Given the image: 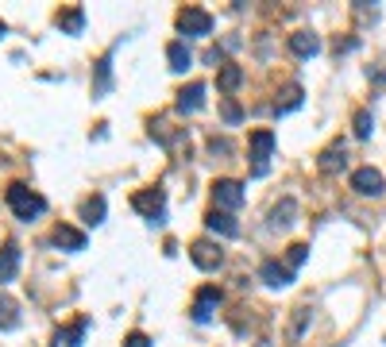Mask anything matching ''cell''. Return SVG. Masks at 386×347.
Returning <instances> with one entry per match:
<instances>
[{
	"label": "cell",
	"instance_id": "6da1fadb",
	"mask_svg": "<svg viewBox=\"0 0 386 347\" xmlns=\"http://www.w3.org/2000/svg\"><path fill=\"white\" fill-rule=\"evenodd\" d=\"M4 201H8V208L20 216V220H31V216L47 213V197L35 190H27L24 182H12L8 190H4Z\"/></svg>",
	"mask_w": 386,
	"mask_h": 347
},
{
	"label": "cell",
	"instance_id": "7a4b0ae2",
	"mask_svg": "<svg viewBox=\"0 0 386 347\" xmlns=\"http://www.w3.org/2000/svg\"><path fill=\"white\" fill-rule=\"evenodd\" d=\"M178 31L182 35H209L213 31V16L205 8H197V4H190V8L178 12Z\"/></svg>",
	"mask_w": 386,
	"mask_h": 347
},
{
	"label": "cell",
	"instance_id": "3957f363",
	"mask_svg": "<svg viewBox=\"0 0 386 347\" xmlns=\"http://www.w3.org/2000/svg\"><path fill=\"white\" fill-rule=\"evenodd\" d=\"M132 208L135 213H143V216H151L155 224H162V208H167V193L155 185V190H139L132 197Z\"/></svg>",
	"mask_w": 386,
	"mask_h": 347
},
{
	"label": "cell",
	"instance_id": "277c9868",
	"mask_svg": "<svg viewBox=\"0 0 386 347\" xmlns=\"http://www.w3.org/2000/svg\"><path fill=\"white\" fill-rule=\"evenodd\" d=\"M383 174L375 170V166H360V170L352 174V190L360 193V197H383Z\"/></svg>",
	"mask_w": 386,
	"mask_h": 347
},
{
	"label": "cell",
	"instance_id": "5b68a950",
	"mask_svg": "<svg viewBox=\"0 0 386 347\" xmlns=\"http://www.w3.org/2000/svg\"><path fill=\"white\" fill-rule=\"evenodd\" d=\"M190 259H193V266H197V270H217V266L224 263V251H220L213 240H197L190 247Z\"/></svg>",
	"mask_w": 386,
	"mask_h": 347
},
{
	"label": "cell",
	"instance_id": "8992f818",
	"mask_svg": "<svg viewBox=\"0 0 386 347\" xmlns=\"http://www.w3.org/2000/svg\"><path fill=\"white\" fill-rule=\"evenodd\" d=\"M270 151H275V132H255L252 135V162H255V178H263L267 174V158H270Z\"/></svg>",
	"mask_w": 386,
	"mask_h": 347
},
{
	"label": "cell",
	"instance_id": "52a82bcc",
	"mask_svg": "<svg viewBox=\"0 0 386 347\" xmlns=\"http://www.w3.org/2000/svg\"><path fill=\"white\" fill-rule=\"evenodd\" d=\"M213 201L220 208H240L244 205V185L232 182V178H220V182H213Z\"/></svg>",
	"mask_w": 386,
	"mask_h": 347
},
{
	"label": "cell",
	"instance_id": "ba28073f",
	"mask_svg": "<svg viewBox=\"0 0 386 347\" xmlns=\"http://www.w3.org/2000/svg\"><path fill=\"white\" fill-rule=\"evenodd\" d=\"M217 305H220V289L217 286H205L201 293H197V301H193L190 313H193V321H197V324H209L213 321V309H217Z\"/></svg>",
	"mask_w": 386,
	"mask_h": 347
},
{
	"label": "cell",
	"instance_id": "9c48e42d",
	"mask_svg": "<svg viewBox=\"0 0 386 347\" xmlns=\"http://www.w3.org/2000/svg\"><path fill=\"white\" fill-rule=\"evenodd\" d=\"M259 278L267 282L270 289H286L290 282H294V270H290L286 263H275V259H267V263L259 266Z\"/></svg>",
	"mask_w": 386,
	"mask_h": 347
},
{
	"label": "cell",
	"instance_id": "30bf717a",
	"mask_svg": "<svg viewBox=\"0 0 386 347\" xmlns=\"http://www.w3.org/2000/svg\"><path fill=\"white\" fill-rule=\"evenodd\" d=\"M317 166H321V174H336V170H344V166H348V147H344L340 139L328 143V147L321 151Z\"/></svg>",
	"mask_w": 386,
	"mask_h": 347
},
{
	"label": "cell",
	"instance_id": "8fae6325",
	"mask_svg": "<svg viewBox=\"0 0 386 347\" xmlns=\"http://www.w3.org/2000/svg\"><path fill=\"white\" fill-rule=\"evenodd\" d=\"M174 105H178V112H182V116L197 112V108L205 105V82H190L182 93H178V100H174Z\"/></svg>",
	"mask_w": 386,
	"mask_h": 347
},
{
	"label": "cell",
	"instance_id": "7c38bea8",
	"mask_svg": "<svg viewBox=\"0 0 386 347\" xmlns=\"http://www.w3.org/2000/svg\"><path fill=\"white\" fill-rule=\"evenodd\" d=\"M294 220H298V201L294 197H282V201H278V205L275 208H270V228H294Z\"/></svg>",
	"mask_w": 386,
	"mask_h": 347
},
{
	"label": "cell",
	"instance_id": "4fadbf2b",
	"mask_svg": "<svg viewBox=\"0 0 386 347\" xmlns=\"http://www.w3.org/2000/svg\"><path fill=\"white\" fill-rule=\"evenodd\" d=\"M51 240H54V247H62V251H85V231L70 228V224H59Z\"/></svg>",
	"mask_w": 386,
	"mask_h": 347
},
{
	"label": "cell",
	"instance_id": "5bb4252c",
	"mask_svg": "<svg viewBox=\"0 0 386 347\" xmlns=\"http://www.w3.org/2000/svg\"><path fill=\"white\" fill-rule=\"evenodd\" d=\"M290 50L298 58H313V54H321V39L313 31H298V35H290Z\"/></svg>",
	"mask_w": 386,
	"mask_h": 347
},
{
	"label": "cell",
	"instance_id": "9a60e30c",
	"mask_svg": "<svg viewBox=\"0 0 386 347\" xmlns=\"http://www.w3.org/2000/svg\"><path fill=\"white\" fill-rule=\"evenodd\" d=\"M16 270H20V247H16V243H8V247L0 251V286L16 278Z\"/></svg>",
	"mask_w": 386,
	"mask_h": 347
},
{
	"label": "cell",
	"instance_id": "2e32d148",
	"mask_svg": "<svg viewBox=\"0 0 386 347\" xmlns=\"http://www.w3.org/2000/svg\"><path fill=\"white\" fill-rule=\"evenodd\" d=\"M205 224H209V231H220V236H228V240H232V236H240V224H236L228 213H217V208L205 216Z\"/></svg>",
	"mask_w": 386,
	"mask_h": 347
},
{
	"label": "cell",
	"instance_id": "e0dca14e",
	"mask_svg": "<svg viewBox=\"0 0 386 347\" xmlns=\"http://www.w3.org/2000/svg\"><path fill=\"white\" fill-rule=\"evenodd\" d=\"M298 105H302V85H286V89L278 93V100H275V112L286 116V112H294Z\"/></svg>",
	"mask_w": 386,
	"mask_h": 347
},
{
	"label": "cell",
	"instance_id": "ac0fdd59",
	"mask_svg": "<svg viewBox=\"0 0 386 347\" xmlns=\"http://www.w3.org/2000/svg\"><path fill=\"white\" fill-rule=\"evenodd\" d=\"M167 58H170V70H178V74H185V70H190V62H193V54H190V47H185V43H170Z\"/></svg>",
	"mask_w": 386,
	"mask_h": 347
},
{
	"label": "cell",
	"instance_id": "d6986e66",
	"mask_svg": "<svg viewBox=\"0 0 386 347\" xmlns=\"http://www.w3.org/2000/svg\"><path fill=\"white\" fill-rule=\"evenodd\" d=\"M59 27H62L66 35H82V27H85V12L77 8V4H74V8H66V12H59Z\"/></svg>",
	"mask_w": 386,
	"mask_h": 347
},
{
	"label": "cell",
	"instance_id": "ffe728a7",
	"mask_svg": "<svg viewBox=\"0 0 386 347\" xmlns=\"http://www.w3.org/2000/svg\"><path fill=\"white\" fill-rule=\"evenodd\" d=\"M16 324H20V305L8 298V293H0V328L12 332Z\"/></svg>",
	"mask_w": 386,
	"mask_h": 347
},
{
	"label": "cell",
	"instance_id": "44dd1931",
	"mask_svg": "<svg viewBox=\"0 0 386 347\" xmlns=\"http://www.w3.org/2000/svg\"><path fill=\"white\" fill-rule=\"evenodd\" d=\"M112 54H105L101 62H97V82H93V97H105L109 93V85H112Z\"/></svg>",
	"mask_w": 386,
	"mask_h": 347
},
{
	"label": "cell",
	"instance_id": "7402d4cb",
	"mask_svg": "<svg viewBox=\"0 0 386 347\" xmlns=\"http://www.w3.org/2000/svg\"><path fill=\"white\" fill-rule=\"evenodd\" d=\"M240 82H244V70L236 66V62H224V66H220V74H217V85H220L224 93H232Z\"/></svg>",
	"mask_w": 386,
	"mask_h": 347
},
{
	"label": "cell",
	"instance_id": "603a6c76",
	"mask_svg": "<svg viewBox=\"0 0 386 347\" xmlns=\"http://www.w3.org/2000/svg\"><path fill=\"white\" fill-rule=\"evenodd\" d=\"M85 328H89V321H85V316H77V321L70 324L66 332H59V344H62V347H82V336H85Z\"/></svg>",
	"mask_w": 386,
	"mask_h": 347
},
{
	"label": "cell",
	"instance_id": "cb8c5ba5",
	"mask_svg": "<svg viewBox=\"0 0 386 347\" xmlns=\"http://www.w3.org/2000/svg\"><path fill=\"white\" fill-rule=\"evenodd\" d=\"M309 313H313L309 305H298V309H294V321H290V332H286V336H290V339H302V332L309 328Z\"/></svg>",
	"mask_w": 386,
	"mask_h": 347
},
{
	"label": "cell",
	"instance_id": "d4e9b609",
	"mask_svg": "<svg viewBox=\"0 0 386 347\" xmlns=\"http://www.w3.org/2000/svg\"><path fill=\"white\" fill-rule=\"evenodd\" d=\"M82 220L85 224H101L105 220V197H89L82 205Z\"/></svg>",
	"mask_w": 386,
	"mask_h": 347
},
{
	"label": "cell",
	"instance_id": "484cf974",
	"mask_svg": "<svg viewBox=\"0 0 386 347\" xmlns=\"http://www.w3.org/2000/svg\"><path fill=\"white\" fill-rule=\"evenodd\" d=\"M371 132H375V116H371L367 108H360V112H355V135H360V139H367Z\"/></svg>",
	"mask_w": 386,
	"mask_h": 347
},
{
	"label": "cell",
	"instance_id": "4316f807",
	"mask_svg": "<svg viewBox=\"0 0 386 347\" xmlns=\"http://www.w3.org/2000/svg\"><path fill=\"white\" fill-rule=\"evenodd\" d=\"M305 259H309V243H294V247L286 251V266H290V270H298Z\"/></svg>",
	"mask_w": 386,
	"mask_h": 347
},
{
	"label": "cell",
	"instance_id": "83f0119b",
	"mask_svg": "<svg viewBox=\"0 0 386 347\" xmlns=\"http://www.w3.org/2000/svg\"><path fill=\"white\" fill-rule=\"evenodd\" d=\"M220 116H224V124H240V120H244V108L236 105L232 97H224V105H220Z\"/></svg>",
	"mask_w": 386,
	"mask_h": 347
},
{
	"label": "cell",
	"instance_id": "f1b7e54d",
	"mask_svg": "<svg viewBox=\"0 0 386 347\" xmlns=\"http://www.w3.org/2000/svg\"><path fill=\"white\" fill-rule=\"evenodd\" d=\"M124 347H151V339L143 336V332H128V336H124Z\"/></svg>",
	"mask_w": 386,
	"mask_h": 347
},
{
	"label": "cell",
	"instance_id": "f546056e",
	"mask_svg": "<svg viewBox=\"0 0 386 347\" xmlns=\"http://www.w3.org/2000/svg\"><path fill=\"white\" fill-rule=\"evenodd\" d=\"M209 151H213V155H228L232 147H228V139H217V135H213V139H209Z\"/></svg>",
	"mask_w": 386,
	"mask_h": 347
},
{
	"label": "cell",
	"instance_id": "4dcf8cb0",
	"mask_svg": "<svg viewBox=\"0 0 386 347\" xmlns=\"http://www.w3.org/2000/svg\"><path fill=\"white\" fill-rule=\"evenodd\" d=\"M371 82H386V66H378L375 74H371Z\"/></svg>",
	"mask_w": 386,
	"mask_h": 347
},
{
	"label": "cell",
	"instance_id": "1f68e13d",
	"mask_svg": "<svg viewBox=\"0 0 386 347\" xmlns=\"http://www.w3.org/2000/svg\"><path fill=\"white\" fill-rule=\"evenodd\" d=\"M0 35H4V24H0Z\"/></svg>",
	"mask_w": 386,
	"mask_h": 347
}]
</instances>
